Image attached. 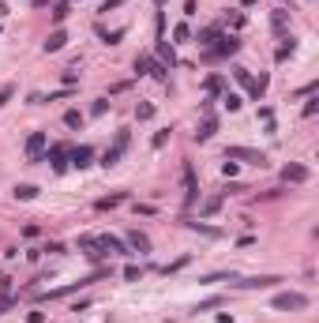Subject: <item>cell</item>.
I'll use <instances>...</instances> for the list:
<instances>
[{"mask_svg": "<svg viewBox=\"0 0 319 323\" xmlns=\"http://www.w3.org/2000/svg\"><path fill=\"white\" fill-rule=\"evenodd\" d=\"M121 4H128V0H105V4H101L98 12H113V8H121Z\"/></svg>", "mask_w": 319, "mask_h": 323, "instance_id": "8d00e7d4", "label": "cell"}, {"mask_svg": "<svg viewBox=\"0 0 319 323\" xmlns=\"http://www.w3.org/2000/svg\"><path fill=\"white\" fill-rule=\"evenodd\" d=\"M237 165H241V162H229V158H226V162H222V173H226V177H233Z\"/></svg>", "mask_w": 319, "mask_h": 323, "instance_id": "d590c367", "label": "cell"}, {"mask_svg": "<svg viewBox=\"0 0 319 323\" xmlns=\"http://www.w3.org/2000/svg\"><path fill=\"white\" fill-rule=\"evenodd\" d=\"M218 38H222V27H206V30H199V34H195V42H199V45H206V49H210V45L218 42Z\"/></svg>", "mask_w": 319, "mask_h": 323, "instance_id": "2e32d148", "label": "cell"}, {"mask_svg": "<svg viewBox=\"0 0 319 323\" xmlns=\"http://www.w3.org/2000/svg\"><path fill=\"white\" fill-rule=\"evenodd\" d=\"M237 49H241V38L237 34H222L218 45H210V49L203 53V60H226V57H233Z\"/></svg>", "mask_w": 319, "mask_h": 323, "instance_id": "6da1fadb", "label": "cell"}, {"mask_svg": "<svg viewBox=\"0 0 319 323\" xmlns=\"http://www.w3.org/2000/svg\"><path fill=\"white\" fill-rule=\"evenodd\" d=\"M241 4H244V8H252V4H255V0H241Z\"/></svg>", "mask_w": 319, "mask_h": 323, "instance_id": "f35d334b", "label": "cell"}, {"mask_svg": "<svg viewBox=\"0 0 319 323\" xmlns=\"http://www.w3.org/2000/svg\"><path fill=\"white\" fill-rule=\"evenodd\" d=\"M135 72H147V75H154V79H165L169 68H165L162 60H154V57H139L135 60Z\"/></svg>", "mask_w": 319, "mask_h": 323, "instance_id": "5b68a950", "label": "cell"}, {"mask_svg": "<svg viewBox=\"0 0 319 323\" xmlns=\"http://www.w3.org/2000/svg\"><path fill=\"white\" fill-rule=\"evenodd\" d=\"M150 117H154V105H150V101L135 105V121H150Z\"/></svg>", "mask_w": 319, "mask_h": 323, "instance_id": "d4e9b609", "label": "cell"}, {"mask_svg": "<svg viewBox=\"0 0 319 323\" xmlns=\"http://www.w3.org/2000/svg\"><path fill=\"white\" fill-rule=\"evenodd\" d=\"M173 42H191V27L188 23H177V27H173Z\"/></svg>", "mask_w": 319, "mask_h": 323, "instance_id": "7402d4cb", "label": "cell"}, {"mask_svg": "<svg viewBox=\"0 0 319 323\" xmlns=\"http://www.w3.org/2000/svg\"><path fill=\"white\" fill-rule=\"evenodd\" d=\"M218 207H222V195H210V199L203 203V214H214V210H218Z\"/></svg>", "mask_w": 319, "mask_h": 323, "instance_id": "1f68e13d", "label": "cell"}, {"mask_svg": "<svg viewBox=\"0 0 319 323\" xmlns=\"http://www.w3.org/2000/svg\"><path fill=\"white\" fill-rule=\"evenodd\" d=\"M45 143H49V136H45V132H30V136H27V147H23V151H27V162H42Z\"/></svg>", "mask_w": 319, "mask_h": 323, "instance_id": "3957f363", "label": "cell"}, {"mask_svg": "<svg viewBox=\"0 0 319 323\" xmlns=\"http://www.w3.org/2000/svg\"><path fill=\"white\" fill-rule=\"evenodd\" d=\"M121 154H124V151H117V147H109V151L101 154V165H105V169H113V165L121 162Z\"/></svg>", "mask_w": 319, "mask_h": 323, "instance_id": "603a6c76", "label": "cell"}, {"mask_svg": "<svg viewBox=\"0 0 319 323\" xmlns=\"http://www.w3.org/2000/svg\"><path fill=\"white\" fill-rule=\"evenodd\" d=\"M49 162H53V169H57V173H64V169H68V147H53Z\"/></svg>", "mask_w": 319, "mask_h": 323, "instance_id": "4fadbf2b", "label": "cell"}, {"mask_svg": "<svg viewBox=\"0 0 319 323\" xmlns=\"http://www.w3.org/2000/svg\"><path fill=\"white\" fill-rule=\"evenodd\" d=\"M128 143H132V132L121 128V132H117V139H113V147H117V151H128Z\"/></svg>", "mask_w": 319, "mask_h": 323, "instance_id": "cb8c5ba5", "label": "cell"}, {"mask_svg": "<svg viewBox=\"0 0 319 323\" xmlns=\"http://www.w3.org/2000/svg\"><path fill=\"white\" fill-rule=\"evenodd\" d=\"M158 60H162L165 68H177V53H173L169 42H158Z\"/></svg>", "mask_w": 319, "mask_h": 323, "instance_id": "5bb4252c", "label": "cell"}, {"mask_svg": "<svg viewBox=\"0 0 319 323\" xmlns=\"http://www.w3.org/2000/svg\"><path fill=\"white\" fill-rule=\"evenodd\" d=\"M98 244H101V252H121V256H132V252H128V244L117 241V237H98Z\"/></svg>", "mask_w": 319, "mask_h": 323, "instance_id": "9a60e30c", "label": "cell"}, {"mask_svg": "<svg viewBox=\"0 0 319 323\" xmlns=\"http://www.w3.org/2000/svg\"><path fill=\"white\" fill-rule=\"evenodd\" d=\"M38 184H15V199H34Z\"/></svg>", "mask_w": 319, "mask_h": 323, "instance_id": "44dd1931", "label": "cell"}, {"mask_svg": "<svg viewBox=\"0 0 319 323\" xmlns=\"http://www.w3.org/2000/svg\"><path fill=\"white\" fill-rule=\"evenodd\" d=\"M222 101H226V109H229V113H237V109L244 105V101H241V94H229V90H226V98H222Z\"/></svg>", "mask_w": 319, "mask_h": 323, "instance_id": "484cf974", "label": "cell"}, {"mask_svg": "<svg viewBox=\"0 0 319 323\" xmlns=\"http://www.w3.org/2000/svg\"><path fill=\"white\" fill-rule=\"evenodd\" d=\"M121 199H124V192H117V195H105V199H98V210H109V207H117Z\"/></svg>", "mask_w": 319, "mask_h": 323, "instance_id": "4316f807", "label": "cell"}, {"mask_svg": "<svg viewBox=\"0 0 319 323\" xmlns=\"http://www.w3.org/2000/svg\"><path fill=\"white\" fill-rule=\"evenodd\" d=\"M30 4H45V0H30Z\"/></svg>", "mask_w": 319, "mask_h": 323, "instance_id": "ab89813d", "label": "cell"}, {"mask_svg": "<svg viewBox=\"0 0 319 323\" xmlns=\"http://www.w3.org/2000/svg\"><path fill=\"white\" fill-rule=\"evenodd\" d=\"M214 132H218V117H203V124H199L195 139H199V143H206V139H214Z\"/></svg>", "mask_w": 319, "mask_h": 323, "instance_id": "7c38bea8", "label": "cell"}, {"mask_svg": "<svg viewBox=\"0 0 319 323\" xmlns=\"http://www.w3.org/2000/svg\"><path fill=\"white\" fill-rule=\"evenodd\" d=\"M12 94H15V86H0V105H8V101H12Z\"/></svg>", "mask_w": 319, "mask_h": 323, "instance_id": "e575fe53", "label": "cell"}, {"mask_svg": "<svg viewBox=\"0 0 319 323\" xmlns=\"http://www.w3.org/2000/svg\"><path fill=\"white\" fill-rule=\"evenodd\" d=\"M64 45H68V34H64V30L57 27V30H53L49 38H45V45H42V49H45V53H60Z\"/></svg>", "mask_w": 319, "mask_h": 323, "instance_id": "8fae6325", "label": "cell"}, {"mask_svg": "<svg viewBox=\"0 0 319 323\" xmlns=\"http://www.w3.org/2000/svg\"><path fill=\"white\" fill-rule=\"evenodd\" d=\"M270 308H278V312H300V308H308V297L304 293H278L274 301H270Z\"/></svg>", "mask_w": 319, "mask_h": 323, "instance_id": "7a4b0ae2", "label": "cell"}, {"mask_svg": "<svg viewBox=\"0 0 319 323\" xmlns=\"http://www.w3.org/2000/svg\"><path fill=\"white\" fill-rule=\"evenodd\" d=\"M293 53H297V38H282V45H278V53H274V60H289Z\"/></svg>", "mask_w": 319, "mask_h": 323, "instance_id": "ac0fdd59", "label": "cell"}, {"mask_svg": "<svg viewBox=\"0 0 319 323\" xmlns=\"http://www.w3.org/2000/svg\"><path fill=\"white\" fill-rule=\"evenodd\" d=\"M79 252H83L90 263H98V259L105 256V252H101V244H98V237H79Z\"/></svg>", "mask_w": 319, "mask_h": 323, "instance_id": "ba28073f", "label": "cell"}, {"mask_svg": "<svg viewBox=\"0 0 319 323\" xmlns=\"http://www.w3.org/2000/svg\"><path fill=\"white\" fill-rule=\"evenodd\" d=\"M165 143H169V128H162V132H158L154 139H150V147H154V151H162Z\"/></svg>", "mask_w": 319, "mask_h": 323, "instance_id": "83f0119b", "label": "cell"}, {"mask_svg": "<svg viewBox=\"0 0 319 323\" xmlns=\"http://www.w3.org/2000/svg\"><path fill=\"white\" fill-rule=\"evenodd\" d=\"M233 75H237L241 86H252V72H248V68H233Z\"/></svg>", "mask_w": 319, "mask_h": 323, "instance_id": "f546056e", "label": "cell"}, {"mask_svg": "<svg viewBox=\"0 0 319 323\" xmlns=\"http://www.w3.org/2000/svg\"><path fill=\"white\" fill-rule=\"evenodd\" d=\"M278 282H282L278 274H255V278H241L237 286L241 289H267V286H278Z\"/></svg>", "mask_w": 319, "mask_h": 323, "instance_id": "8992f818", "label": "cell"}, {"mask_svg": "<svg viewBox=\"0 0 319 323\" xmlns=\"http://www.w3.org/2000/svg\"><path fill=\"white\" fill-rule=\"evenodd\" d=\"M154 4H158V8H162V4H165V0H154Z\"/></svg>", "mask_w": 319, "mask_h": 323, "instance_id": "60d3db41", "label": "cell"}, {"mask_svg": "<svg viewBox=\"0 0 319 323\" xmlns=\"http://www.w3.org/2000/svg\"><path fill=\"white\" fill-rule=\"evenodd\" d=\"M105 109H109V98H98L90 105V117H105Z\"/></svg>", "mask_w": 319, "mask_h": 323, "instance_id": "4dcf8cb0", "label": "cell"}, {"mask_svg": "<svg viewBox=\"0 0 319 323\" xmlns=\"http://www.w3.org/2000/svg\"><path fill=\"white\" fill-rule=\"evenodd\" d=\"M270 27H274V30H285V8H278V12L270 15Z\"/></svg>", "mask_w": 319, "mask_h": 323, "instance_id": "f1b7e54d", "label": "cell"}, {"mask_svg": "<svg viewBox=\"0 0 319 323\" xmlns=\"http://www.w3.org/2000/svg\"><path fill=\"white\" fill-rule=\"evenodd\" d=\"M68 15H71V0H60V4L53 8V23H57V27H60V23L68 19Z\"/></svg>", "mask_w": 319, "mask_h": 323, "instance_id": "d6986e66", "label": "cell"}, {"mask_svg": "<svg viewBox=\"0 0 319 323\" xmlns=\"http://www.w3.org/2000/svg\"><path fill=\"white\" fill-rule=\"evenodd\" d=\"M12 304H15V301H12V297H0V316H4V312H8V308H12Z\"/></svg>", "mask_w": 319, "mask_h": 323, "instance_id": "74e56055", "label": "cell"}, {"mask_svg": "<svg viewBox=\"0 0 319 323\" xmlns=\"http://www.w3.org/2000/svg\"><path fill=\"white\" fill-rule=\"evenodd\" d=\"M128 244H132L135 252H150V237H147V233H139V230L128 233Z\"/></svg>", "mask_w": 319, "mask_h": 323, "instance_id": "e0dca14e", "label": "cell"}, {"mask_svg": "<svg viewBox=\"0 0 319 323\" xmlns=\"http://www.w3.org/2000/svg\"><path fill=\"white\" fill-rule=\"evenodd\" d=\"M203 86H206L210 94H214V90H222V75H206V83H203Z\"/></svg>", "mask_w": 319, "mask_h": 323, "instance_id": "836d02e7", "label": "cell"}, {"mask_svg": "<svg viewBox=\"0 0 319 323\" xmlns=\"http://www.w3.org/2000/svg\"><path fill=\"white\" fill-rule=\"evenodd\" d=\"M124 278H128V282H139V278H143V267H135V263L124 267Z\"/></svg>", "mask_w": 319, "mask_h": 323, "instance_id": "d6a6232c", "label": "cell"}, {"mask_svg": "<svg viewBox=\"0 0 319 323\" xmlns=\"http://www.w3.org/2000/svg\"><path fill=\"white\" fill-rule=\"evenodd\" d=\"M199 199V184H195V169H191V162H184V203L191 207V203Z\"/></svg>", "mask_w": 319, "mask_h": 323, "instance_id": "52a82bcc", "label": "cell"}, {"mask_svg": "<svg viewBox=\"0 0 319 323\" xmlns=\"http://www.w3.org/2000/svg\"><path fill=\"white\" fill-rule=\"evenodd\" d=\"M64 124H68V128H83V124H86V117L79 113V109H68V113H64Z\"/></svg>", "mask_w": 319, "mask_h": 323, "instance_id": "ffe728a7", "label": "cell"}, {"mask_svg": "<svg viewBox=\"0 0 319 323\" xmlns=\"http://www.w3.org/2000/svg\"><path fill=\"white\" fill-rule=\"evenodd\" d=\"M282 177L289 180V184H304V180H308V165L293 162V165H285V169H282Z\"/></svg>", "mask_w": 319, "mask_h": 323, "instance_id": "30bf717a", "label": "cell"}, {"mask_svg": "<svg viewBox=\"0 0 319 323\" xmlns=\"http://www.w3.org/2000/svg\"><path fill=\"white\" fill-rule=\"evenodd\" d=\"M226 158H229V162H252V165H263V162H267V154H263V151H248V147H229Z\"/></svg>", "mask_w": 319, "mask_h": 323, "instance_id": "277c9868", "label": "cell"}, {"mask_svg": "<svg viewBox=\"0 0 319 323\" xmlns=\"http://www.w3.org/2000/svg\"><path fill=\"white\" fill-rule=\"evenodd\" d=\"M90 158H94V151L90 147H75V151H68V165H75V169H86V165H90Z\"/></svg>", "mask_w": 319, "mask_h": 323, "instance_id": "9c48e42d", "label": "cell"}]
</instances>
